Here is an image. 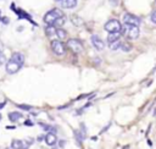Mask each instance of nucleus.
I'll return each mask as SVG.
<instances>
[{"label":"nucleus","mask_w":156,"mask_h":149,"mask_svg":"<svg viewBox=\"0 0 156 149\" xmlns=\"http://www.w3.org/2000/svg\"><path fill=\"white\" fill-rule=\"evenodd\" d=\"M67 46L73 51V53H82L83 51V45L78 39H68L67 40Z\"/></svg>","instance_id":"nucleus-5"},{"label":"nucleus","mask_w":156,"mask_h":149,"mask_svg":"<svg viewBox=\"0 0 156 149\" xmlns=\"http://www.w3.org/2000/svg\"><path fill=\"white\" fill-rule=\"evenodd\" d=\"M45 33H46V35H49V37L54 35V34L56 33V27H54L52 24H48V27L45 28Z\"/></svg>","instance_id":"nucleus-16"},{"label":"nucleus","mask_w":156,"mask_h":149,"mask_svg":"<svg viewBox=\"0 0 156 149\" xmlns=\"http://www.w3.org/2000/svg\"><path fill=\"white\" fill-rule=\"evenodd\" d=\"M24 143L20 139H13L11 143V149H24Z\"/></svg>","instance_id":"nucleus-12"},{"label":"nucleus","mask_w":156,"mask_h":149,"mask_svg":"<svg viewBox=\"0 0 156 149\" xmlns=\"http://www.w3.org/2000/svg\"><path fill=\"white\" fill-rule=\"evenodd\" d=\"M104 28L108 33H117V32L122 31V24H121V22L118 20H110V21H107L105 23Z\"/></svg>","instance_id":"nucleus-2"},{"label":"nucleus","mask_w":156,"mask_h":149,"mask_svg":"<svg viewBox=\"0 0 156 149\" xmlns=\"http://www.w3.org/2000/svg\"><path fill=\"white\" fill-rule=\"evenodd\" d=\"M121 33H124L129 39H136V38L139 37V27H138V26L126 24L124 28L122 27Z\"/></svg>","instance_id":"nucleus-3"},{"label":"nucleus","mask_w":156,"mask_h":149,"mask_svg":"<svg viewBox=\"0 0 156 149\" xmlns=\"http://www.w3.org/2000/svg\"><path fill=\"white\" fill-rule=\"evenodd\" d=\"M66 22V18H65V16H62V17H58L55 22H54V27H56V28H60L61 26H63V23Z\"/></svg>","instance_id":"nucleus-17"},{"label":"nucleus","mask_w":156,"mask_h":149,"mask_svg":"<svg viewBox=\"0 0 156 149\" xmlns=\"http://www.w3.org/2000/svg\"><path fill=\"white\" fill-rule=\"evenodd\" d=\"M11 59L15 60V61H17V62H20L21 65H23V62H24V55L21 54V53H13L12 56H11Z\"/></svg>","instance_id":"nucleus-13"},{"label":"nucleus","mask_w":156,"mask_h":149,"mask_svg":"<svg viewBox=\"0 0 156 149\" xmlns=\"http://www.w3.org/2000/svg\"><path fill=\"white\" fill-rule=\"evenodd\" d=\"M21 67H22V65H21L20 62L12 60V59H10V60L7 61V64H6V66H5L6 72L10 73V74H13V73L18 72V71L21 70Z\"/></svg>","instance_id":"nucleus-4"},{"label":"nucleus","mask_w":156,"mask_h":149,"mask_svg":"<svg viewBox=\"0 0 156 149\" xmlns=\"http://www.w3.org/2000/svg\"><path fill=\"white\" fill-rule=\"evenodd\" d=\"M111 1V4H113V5H116L117 2H118V0H110Z\"/></svg>","instance_id":"nucleus-27"},{"label":"nucleus","mask_w":156,"mask_h":149,"mask_svg":"<svg viewBox=\"0 0 156 149\" xmlns=\"http://www.w3.org/2000/svg\"><path fill=\"white\" fill-rule=\"evenodd\" d=\"M91 43H93L94 48L98 49V50H102L105 48V43L98 35H91Z\"/></svg>","instance_id":"nucleus-8"},{"label":"nucleus","mask_w":156,"mask_h":149,"mask_svg":"<svg viewBox=\"0 0 156 149\" xmlns=\"http://www.w3.org/2000/svg\"><path fill=\"white\" fill-rule=\"evenodd\" d=\"M0 118H1V115H0Z\"/></svg>","instance_id":"nucleus-29"},{"label":"nucleus","mask_w":156,"mask_h":149,"mask_svg":"<svg viewBox=\"0 0 156 149\" xmlns=\"http://www.w3.org/2000/svg\"><path fill=\"white\" fill-rule=\"evenodd\" d=\"M60 2L66 9H72L77 5V0H60Z\"/></svg>","instance_id":"nucleus-11"},{"label":"nucleus","mask_w":156,"mask_h":149,"mask_svg":"<svg viewBox=\"0 0 156 149\" xmlns=\"http://www.w3.org/2000/svg\"><path fill=\"white\" fill-rule=\"evenodd\" d=\"M22 117H23V115H22L21 112H18V111H12V112L9 114V120H10L11 122H17V121L21 120Z\"/></svg>","instance_id":"nucleus-10"},{"label":"nucleus","mask_w":156,"mask_h":149,"mask_svg":"<svg viewBox=\"0 0 156 149\" xmlns=\"http://www.w3.org/2000/svg\"><path fill=\"white\" fill-rule=\"evenodd\" d=\"M45 143L48 144V145H50V147H52V145H55L56 144V142H57V137H56V134L55 133H51V132H48L46 134H45Z\"/></svg>","instance_id":"nucleus-9"},{"label":"nucleus","mask_w":156,"mask_h":149,"mask_svg":"<svg viewBox=\"0 0 156 149\" xmlns=\"http://www.w3.org/2000/svg\"><path fill=\"white\" fill-rule=\"evenodd\" d=\"M60 39H66L67 38V32L63 28H56V33H55Z\"/></svg>","instance_id":"nucleus-15"},{"label":"nucleus","mask_w":156,"mask_h":149,"mask_svg":"<svg viewBox=\"0 0 156 149\" xmlns=\"http://www.w3.org/2000/svg\"><path fill=\"white\" fill-rule=\"evenodd\" d=\"M119 37H121V32L110 33L108 37H107V42H108V43H113V42H116V40H119Z\"/></svg>","instance_id":"nucleus-14"},{"label":"nucleus","mask_w":156,"mask_h":149,"mask_svg":"<svg viewBox=\"0 0 156 149\" xmlns=\"http://www.w3.org/2000/svg\"><path fill=\"white\" fill-rule=\"evenodd\" d=\"M62 16H63V12H62L61 10H58V9H52V10H50L49 12L45 13V16H44V22H45L46 24H54V22H55L58 17H62Z\"/></svg>","instance_id":"nucleus-1"},{"label":"nucleus","mask_w":156,"mask_h":149,"mask_svg":"<svg viewBox=\"0 0 156 149\" xmlns=\"http://www.w3.org/2000/svg\"><path fill=\"white\" fill-rule=\"evenodd\" d=\"M4 62H5V55H4L2 51H0V66H1Z\"/></svg>","instance_id":"nucleus-21"},{"label":"nucleus","mask_w":156,"mask_h":149,"mask_svg":"<svg viewBox=\"0 0 156 149\" xmlns=\"http://www.w3.org/2000/svg\"><path fill=\"white\" fill-rule=\"evenodd\" d=\"M151 21H152L154 23H156V10L151 13Z\"/></svg>","instance_id":"nucleus-23"},{"label":"nucleus","mask_w":156,"mask_h":149,"mask_svg":"<svg viewBox=\"0 0 156 149\" xmlns=\"http://www.w3.org/2000/svg\"><path fill=\"white\" fill-rule=\"evenodd\" d=\"M121 49L123 51H130L132 50V45L128 44V43H123V44H121Z\"/></svg>","instance_id":"nucleus-20"},{"label":"nucleus","mask_w":156,"mask_h":149,"mask_svg":"<svg viewBox=\"0 0 156 149\" xmlns=\"http://www.w3.org/2000/svg\"><path fill=\"white\" fill-rule=\"evenodd\" d=\"M4 105H5V103H1V104H0V109H1V107H2Z\"/></svg>","instance_id":"nucleus-28"},{"label":"nucleus","mask_w":156,"mask_h":149,"mask_svg":"<svg viewBox=\"0 0 156 149\" xmlns=\"http://www.w3.org/2000/svg\"><path fill=\"white\" fill-rule=\"evenodd\" d=\"M1 21H2V23H6V24H7V23H9V22H10V21H9V18H7V17H2V18H1Z\"/></svg>","instance_id":"nucleus-24"},{"label":"nucleus","mask_w":156,"mask_h":149,"mask_svg":"<svg viewBox=\"0 0 156 149\" xmlns=\"http://www.w3.org/2000/svg\"><path fill=\"white\" fill-rule=\"evenodd\" d=\"M18 107H21V109H23V110H30L32 109V106H29V105H18Z\"/></svg>","instance_id":"nucleus-22"},{"label":"nucleus","mask_w":156,"mask_h":149,"mask_svg":"<svg viewBox=\"0 0 156 149\" xmlns=\"http://www.w3.org/2000/svg\"><path fill=\"white\" fill-rule=\"evenodd\" d=\"M24 125H27V126H32L33 123H32L30 121H26V122H24Z\"/></svg>","instance_id":"nucleus-25"},{"label":"nucleus","mask_w":156,"mask_h":149,"mask_svg":"<svg viewBox=\"0 0 156 149\" xmlns=\"http://www.w3.org/2000/svg\"><path fill=\"white\" fill-rule=\"evenodd\" d=\"M51 49L56 55H63L66 53V48L60 40H52L51 42Z\"/></svg>","instance_id":"nucleus-6"},{"label":"nucleus","mask_w":156,"mask_h":149,"mask_svg":"<svg viewBox=\"0 0 156 149\" xmlns=\"http://www.w3.org/2000/svg\"><path fill=\"white\" fill-rule=\"evenodd\" d=\"M71 21H72V23H73L74 26H80V24H83L82 18H79V17H77V16H72V17H71Z\"/></svg>","instance_id":"nucleus-18"},{"label":"nucleus","mask_w":156,"mask_h":149,"mask_svg":"<svg viewBox=\"0 0 156 149\" xmlns=\"http://www.w3.org/2000/svg\"><path fill=\"white\" fill-rule=\"evenodd\" d=\"M121 42L119 40H116L113 43H110V49L111 50H117V49H121Z\"/></svg>","instance_id":"nucleus-19"},{"label":"nucleus","mask_w":156,"mask_h":149,"mask_svg":"<svg viewBox=\"0 0 156 149\" xmlns=\"http://www.w3.org/2000/svg\"><path fill=\"white\" fill-rule=\"evenodd\" d=\"M60 147H65V140H60Z\"/></svg>","instance_id":"nucleus-26"},{"label":"nucleus","mask_w":156,"mask_h":149,"mask_svg":"<svg viewBox=\"0 0 156 149\" xmlns=\"http://www.w3.org/2000/svg\"><path fill=\"white\" fill-rule=\"evenodd\" d=\"M123 20H124V23L126 24H130V26H138L140 24V18L136 17L135 15H132V13H126L123 16Z\"/></svg>","instance_id":"nucleus-7"}]
</instances>
